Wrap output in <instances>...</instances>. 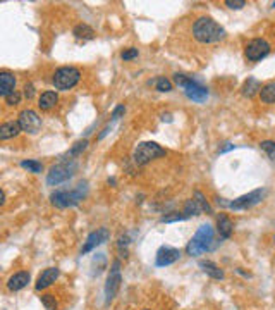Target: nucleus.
<instances>
[{"instance_id": "f257e3e1", "label": "nucleus", "mask_w": 275, "mask_h": 310, "mask_svg": "<svg viewBox=\"0 0 275 310\" xmlns=\"http://www.w3.org/2000/svg\"><path fill=\"white\" fill-rule=\"evenodd\" d=\"M193 36L200 43H217L225 38V30L212 17H200L193 24Z\"/></svg>"}, {"instance_id": "f03ea898", "label": "nucleus", "mask_w": 275, "mask_h": 310, "mask_svg": "<svg viewBox=\"0 0 275 310\" xmlns=\"http://www.w3.org/2000/svg\"><path fill=\"white\" fill-rule=\"evenodd\" d=\"M217 246L215 243V231L210 224H203L198 228V231L194 233V236L191 238V241L186 246V253L191 257L201 255L205 252H210Z\"/></svg>"}, {"instance_id": "7ed1b4c3", "label": "nucleus", "mask_w": 275, "mask_h": 310, "mask_svg": "<svg viewBox=\"0 0 275 310\" xmlns=\"http://www.w3.org/2000/svg\"><path fill=\"white\" fill-rule=\"evenodd\" d=\"M88 195V183H79L74 190H65V191H55L50 197L52 205L57 208H71L76 207L83 202V198Z\"/></svg>"}, {"instance_id": "20e7f679", "label": "nucleus", "mask_w": 275, "mask_h": 310, "mask_svg": "<svg viewBox=\"0 0 275 310\" xmlns=\"http://www.w3.org/2000/svg\"><path fill=\"white\" fill-rule=\"evenodd\" d=\"M174 81H176V85L183 90L184 95H186L189 100H193V102L203 103L205 100L208 99V88L201 85V83H198L196 79L187 78V76H184V74H174Z\"/></svg>"}, {"instance_id": "39448f33", "label": "nucleus", "mask_w": 275, "mask_h": 310, "mask_svg": "<svg viewBox=\"0 0 275 310\" xmlns=\"http://www.w3.org/2000/svg\"><path fill=\"white\" fill-rule=\"evenodd\" d=\"M81 79V71L78 68H72V66H64V68H59L54 72V83L55 90H61V92H67V90L74 88L76 85Z\"/></svg>"}, {"instance_id": "423d86ee", "label": "nucleus", "mask_w": 275, "mask_h": 310, "mask_svg": "<svg viewBox=\"0 0 275 310\" xmlns=\"http://www.w3.org/2000/svg\"><path fill=\"white\" fill-rule=\"evenodd\" d=\"M263 197H265V190H263V188H258V190L249 191V193L243 195V197L236 198V200H232V202H225L224 198H217V204L220 205V207L232 208V210H248V208L258 205L260 202L263 200Z\"/></svg>"}, {"instance_id": "0eeeda50", "label": "nucleus", "mask_w": 275, "mask_h": 310, "mask_svg": "<svg viewBox=\"0 0 275 310\" xmlns=\"http://www.w3.org/2000/svg\"><path fill=\"white\" fill-rule=\"evenodd\" d=\"M76 171H78V162H76V160L65 159L64 162L57 164V166H54L48 171L47 184L48 186H59V184H62L64 181L71 179L76 174Z\"/></svg>"}, {"instance_id": "6e6552de", "label": "nucleus", "mask_w": 275, "mask_h": 310, "mask_svg": "<svg viewBox=\"0 0 275 310\" xmlns=\"http://www.w3.org/2000/svg\"><path fill=\"white\" fill-rule=\"evenodd\" d=\"M165 155V150L160 147L155 141H143L136 147L133 154V160L138 164V166H145V164L152 162L155 159H160V157Z\"/></svg>"}, {"instance_id": "1a4fd4ad", "label": "nucleus", "mask_w": 275, "mask_h": 310, "mask_svg": "<svg viewBox=\"0 0 275 310\" xmlns=\"http://www.w3.org/2000/svg\"><path fill=\"white\" fill-rule=\"evenodd\" d=\"M121 283H122V276H121V260H114L112 267H110L109 277L105 283V304L109 305L114 302L121 290Z\"/></svg>"}, {"instance_id": "9d476101", "label": "nucleus", "mask_w": 275, "mask_h": 310, "mask_svg": "<svg viewBox=\"0 0 275 310\" xmlns=\"http://www.w3.org/2000/svg\"><path fill=\"white\" fill-rule=\"evenodd\" d=\"M244 54L248 57V61L258 62L270 54V43L267 40H263V38H255V40H251L246 45Z\"/></svg>"}, {"instance_id": "9b49d317", "label": "nucleus", "mask_w": 275, "mask_h": 310, "mask_svg": "<svg viewBox=\"0 0 275 310\" xmlns=\"http://www.w3.org/2000/svg\"><path fill=\"white\" fill-rule=\"evenodd\" d=\"M17 123H19L21 130H23L24 133L36 135L38 131H40V128H41V117L38 116L34 110L26 109V110H21Z\"/></svg>"}, {"instance_id": "f8f14e48", "label": "nucleus", "mask_w": 275, "mask_h": 310, "mask_svg": "<svg viewBox=\"0 0 275 310\" xmlns=\"http://www.w3.org/2000/svg\"><path fill=\"white\" fill-rule=\"evenodd\" d=\"M110 240V231L107 228H98L96 231L90 233V236L86 238L85 245H83L81 248V253L83 255H86L88 252H92V250H95L96 246L103 245L105 241H109Z\"/></svg>"}, {"instance_id": "ddd939ff", "label": "nucleus", "mask_w": 275, "mask_h": 310, "mask_svg": "<svg viewBox=\"0 0 275 310\" xmlns=\"http://www.w3.org/2000/svg\"><path fill=\"white\" fill-rule=\"evenodd\" d=\"M179 257H181L179 248H174V246H160L158 252H156V257H155V266L156 267L170 266V264L177 262Z\"/></svg>"}, {"instance_id": "4468645a", "label": "nucleus", "mask_w": 275, "mask_h": 310, "mask_svg": "<svg viewBox=\"0 0 275 310\" xmlns=\"http://www.w3.org/2000/svg\"><path fill=\"white\" fill-rule=\"evenodd\" d=\"M59 276H61V271H59L57 267H48V269H45L43 273L38 276V281L36 284H34L36 291L47 290L48 286H52V284L59 279Z\"/></svg>"}, {"instance_id": "2eb2a0df", "label": "nucleus", "mask_w": 275, "mask_h": 310, "mask_svg": "<svg viewBox=\"0 0 275 310\" xmlns=\"http://www.w3.org/2000/svg\"><path fill=\"white\" fill-rule=\"evenodd\" d=\"M30 281H31L30 273H26V271H19V273L12 274V276L9 277V281H7V290L19 291V290H23V288H26Z\"/></svg>"}, {"instance_id": "dca6fc26", "label": "nucleus", "mask_w": 275, "mask_h": 310, "mask_svg": "<svg viewBox=\"0 0 275 310\" xmlns=\"http://www.w3.org/2000/svg\"><path fill=\"white\" fill-rule=\"evenodd\" d=\"M14 92H16V78H14L12 72L2 71L0 72V95L5 99Z\"/></svg>"}, {"instance_id": "f3484780", "label": "nucleus", "mask_w": 275, "mask_h": 310, "mask_svg": "<svg viewBox=\"0 0 275 310\" xmlns=\"http://www.w3.org/2000/svg\"><path fill=\"white\" fill-rule=\"evenodd\" d=\"M232 229H234V224H232L231 217H229V215H225V214L218 215V219H217V231H218V235H220V238H224V240L231 238Z\"/></svg>"}, {"instance_id": "a211bd4d", "label": "nucleus", "mask_w": 275, "mask_h": 310, "mask_svg": "<svg viewBox=\"0 0 275 310\" xmlns=\"http://www.w3.org/2000/svg\"><path fill=\"white\" fill-rule=\"evenodd\" d=\"M21 126L17 121H9V123H3L2 126H0V140L5 141V140H10V138H16L17 135L21 133Z\"/></svg>"}, {"instance_id": "6ab92c4d", "label": "nucleus", "mask_w": 275, "mask_h": 310, "mask_svg": "<svg viewBox=\"0 0 275 310\" xmlns=\"http://www.w3.org/2000/svg\"><path fill=\"white\" fill-rule=\"evenodd\" d=\"M200 267L203 269L205 274H208V276L214 277V279H224V276H225L224 271H222L215 262H212V260H200Z\"/></svg>"}, {"instance_id": "aec40b11", "label": "nucleus", "mask_w": 275, "mask_h": 310, "mask_svg": "<svg viewBox=\"0 0 275 310\" xmlns=\"http://www.w3.org/2000/svg\"><path fill=\"white\" fill-rule=\"evenodd\" d=\"M57 102H59L57 93L55 92H45V93H41L40 100H38V107H40L41 110H52Z\"/></svg>"}, {"instance_id": "412c9836", "label": "nucleus", "mask_w": 275, "mask_h": 310, "mask_svg": "<svg viewBox=\"0 0 275 310\" xmlns=\"http://www.w3.org/2000/svg\"><path fill=\"white\" fill-rule=\"evenodd\" d=\"M262 83L258 81L256 78H248L244 81V85H243V95L248 97V99H253V97L256 95V93L262 92Z\"/></svg>"}, {"instance_id": "4be33fe9", "label": "nucleus", "mask_w": 275, "mask_h": 310, "mask_svg": "<svg viewBox=\"0 0 275 310\" xmlns=\"http://www.w3.org/2000/svg\"><path fill=\"white\" fill-rule=\"evenodd\" d=\"M72 34H74L78 40H93L95 38V30L88 24H78L72 30Z\"/></svg>"}, {"instance_id": "5701e85b", "label": "nucleus", "mask_w": 275, "mask_h": 310, "mask_svg": "<svg viewBox=\"0 0 275 310\" xmlns=\"http://www.w3.org/2000/svg\"><path fill=\"white\" fill-rule=\"evenodd\" d=\"M260 99L263 103H275V81L263 85L262 92H260Z\"/></svg>"}, {"instance_id": "b1692460", "label": "nucleus", "mask_w": 275, "mask_h": 310, "mask_svg": "<svg viewBox=\"0 0 275 310\" xmlns=\"http://www.w3.org/2000/svg\"><path fill=\"white\" fill-rule=\"evenodd\" d=\"M183 214L186 215L187 219L191 217V215H200L203 214V210H201V207L198 205V202L194 200V198H189V200L184 202V210Z\"/></svg>"}, {"instance_id": "393cba45", "label": "nucleus", "mask_w": 275, "mask_h": 310, "mask_svg": "<svg viewBox=\"0 0 275 310\" xmlns=\"http://www.w3.org/2000/svg\"><path fill=\"white\" fill-rule=\"evenodd\" d=\"M86 147H88V140H79L76 141L74 145L71 147V150L65 154V157H67V160H72L74 157H79L83 154V152L86 150Z\"/></svg>"}, {"instance_id": "a878e982", "label": "nucleus", "mask_w": 275, "mask_h": 310, "mask_svg": "<svg viewBox=\"0 0 275 310\" xmlns=\"http://www.w3.org/2000/svg\"><path fill=\"white\" fill-rule=\"evenodd\" d=\"M21 167H23V169H28L33 174H40L41 171H43V164L38 162V160H23V162H21Z\"/></svg>"}, {"instance_id": "bb28decb", "label": "nucleus", "mask_w": 275, "mask_h": 310, "mask_svg": "<svg viewBox=\"0 0 275 310\" xmlns=\"http://www.w3.org/2000/svg\"><path fill=\"white\" fill-rule=\"evenodd\" d=\"M194 200L198 202V205L201 207V210L205 212V214H212V207H210V204H208L207 200H205V197H203V193L201 191H194Z\"/></svg>"}, {"instance_id": "cd10ccee", "label": "nucleus", "mask_w": 275, "mask_h": 310, "mask_svg": "<svg viewBox=\"0 0 275 310\" xmlns=\"http://www.w3.org/2000/svg\"><path fill=\"white\" fill-rule=\"evenodd\" d=\"M260 147H262V150L269 155V159L272 160V162H275V141L265 140V141L260 143Z\"/></svg>"}, {"instance_id": "c85d7f7f", "label": "nucleus", "mask_w": 275, "mask_h": 310, "mask_svg": "<svg viewBox=\"0 0 275 310\" xmlns=\"http://www.w3.org/2000/svg\"><path fill=\"white\" fill-rule=\"evenodd\" d=\"M155 86H156V90L158 92H170L172 90V83L169 81V79L165 78V76H160V78H156L155 79Z\"/></svg>"}, {"instance_id": "c756f323", "label": "nucleus", "mask_w": 275, "mask_h": 310, "mask_svg": "<svg viewBox=\"0 0 275 310\" xmlns=\"http://www.w3.org/2000/svg\"><path fill=\"white\" fill-rule=\"evenodd\" d=\"M41 304H43V307L47 310H57L59 309V304H57V300H55L54 295H41Z\"/></svg>"}, {"instance_id": "7c9ffc66", "label": "nucleus", "mask_w": 275, "mask_h": 310, "mask_svg": "<svg viewBox=\"0 0 275 310\" xmlns=\"http://www.w3.org/2000/svg\"><path fill=\"white\" fill-rule=\"evenodd\" d=\"M186 215L183 214V212H170V214L163 215L162 219H160V222H179V221H186Z\"/></svg>"}, {"instance_id": "2f4dec72", "label": "nucleus", "mask_w": 275, "mask_h": 310, "mask_svg": "<svg viewBox=\"0 0 275 310\" xmlns=\"http://www.w3.org/2000/svg\"><path fill=\"white\" fill-rule=\"evenodd\" d=\"M138 55H139L138 48L131 47V48H127V50H124L122 54H121V57H122V61H133V59H136Z\"/></svg>"}, {"instance_id": "473e14b6", "label": "nucleus", "mask_w": 275, "mask_h": 310, "mask_svg": "<svg viewBox=\"0 0 275 310\" xmlns=\"http://www.w3.org/2000/svg\"><path fill=\"white\" fill-rule=\"evenodd\" d=\"M225 5L229 7V9H243V7L246 5L244 0H225Z\"/></svg>"}, {"instance_id": "72a5a7b5", "label": "nucleus", "mask_w": 275, "mask_h": 310, "mask_svg": "<svg viewBox=\"0 0 275 310\" xmlns=\"http://www.w3.org/2000/svg\"><path fill=\"white\" fill-rule=\"evenodd\" d=\"M19 102H21V95L17 92H14V93H10L9 97H5V103H7V105H17Z\"/></svg>"}, {"instance_id": "f704fd0d", "label": "nucleus", "mask_w": 275, "mask_h": 310, "mask_svg": "<svg viewBox=\"0 0 275 310\" xmlns=\"http://www.w3.org/2000/svg\"><path fill=\"white\" fill-rule=\"evenodd\" d=\"M126 112V107L124 105H117L116 109H114V112H112V121L116 123V121H119L121 119V116Z\"/></svg>"}, {"instance_id": "c9c22d12", "label": "nucleus", "mask_w": 275, "mask_h": 310, "mask_svg": "<svg viewBox=\"0 0 275 310\" xmlns=\"http://www.w3.org/2000/svg\"><path fill=\"white\" fill-rule=\"evenodd\" d=\"M24 97H26L28 100H31L34 97V86L31 85V83H26V85H24Z\"/></svg>"}, {"instance_id": "e433bc0d", "label": "nucleus", "mask_w": 275, "mask_h": 310, "mask_svg": "<svg viewBox=\"0 0 275 310\" xmlns=\"http://www.w3.org/2000/svg\"><path fill=\"white\" fill-rule=\"evenodd\" d=\"M127 245H129V236L122 235L119 238V243H117V246H119V250H122V248H127Z\"/></svg>"}, {"instance_id": "4c0bfd02", "label": "nucleus", "mask_w": 275, "mask_h": 310, "mask_svg": "<svg viewBox=\"0 0 275 310\" xmlns=\"http://www.w3.org/2000/svg\"><path fill=\"white\" fill-rule=\"evenodd\" d=\"M232 148H234V145H231V143H225V147H224V148H220V154H225V152L232 150Z\"/></svg>"}, {"instance_id": "58836bf2", "label": "nucleus", "mask_w": 275, "mask_h": 310, "mask_svg": "<svg viewBox=\"0 0 275 310\" xmlns=\"http://www.w3.org/2000/svg\"><path fill=\"white\" fill-rule=\"evenodd\" d=\"M0 204H5V191H2V193H0Z\"/></svg>"}, {"instance_id": "ea45409f", "label": "nucleus", "mask_w": 275, "mask_h": 310, "mask_svg": "<svg viewBox=\"0 0 275 310\" xmlns=\"http://www.w3.org/2000/svg\"><path fill=\"white\" fill-rule=\"evenodd\" d=\"M162 119H163V121H167V123H170V121H172V117H170V114H167V116H163Z\"/></svg>"}, {"instance_id": "a19ab883", "label": "nucleus", "mask_w": 275, "mask_h": 310, "mask_svg": "<svg viewBox=\"0 0 275 310\" xmlns=\"http://www.w3.org/2000/svg\"><path fill=\"white\" fill-rule=\"evenodd\" d=\"M143 310H152V309H143Z\"/></svg>"}]
</instances>
